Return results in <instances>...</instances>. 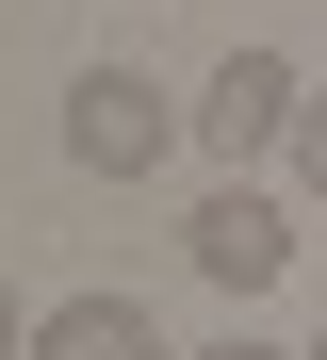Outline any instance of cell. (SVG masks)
Returning a JSON list of instances; mask_svg holds the SVG:
<instances>
[{"label":"cell","instance_id":"obj_1","mask_svg":"<svg viewBox=\"0 0 327 360\" xmlns=\"http://www.w3.org/2000/svg\"><path fill=\"white\" fill-rule=\"evenodd\" d=\"M180 131H196V115H180L148 66H82V82H65V164H82V180H148Z\"/></svg>","mask_w":327,"mask_h":360},{"label":"cell","instance_id":"obj_2","mask_svg":"<svg viewBox=\"0 0 327 360\" xmlns=\"http://www.w3.org/2000/svg\"><path fill=\"white\" fill-rule=\"evenodd\" d=\"M180 262L213 278V295H278V262H295V213L262 197V180H213V197L180 213Z\"/></svg>","mask_w":327,"mask_h":360},{"label":"cell","instance_id":"obj_3","mask_svg":"<svg viewBox=\"0 0 327 360\" xmlns=\"http://www.w3.org/2000/svg\"><path fill=\"white\" fill-rule=\"evenodd\" d=\"M295 115H311V82H295V66H278V49H262V33H245V49H229V66H213V82H196V148H213V164H262V148H295Z\"/></svg>","mask_w":327,"mask_h":360},{"label":"cell","instance_id":"obj_4","mask_svg":"<svg viewBox=\"0 0 327 360\" xmlns=\"http://www.w3.org/2000/svg\"><path fill=\"white\" fill-rule=\"evenodd\" d=\"M33 360H180V344L148 328V295H49V328H33Z\"/></svg>","mask_w":327,"mask_h":360},{"label":"cell","instance_id":"obj_5","mask_svg":"<svg viewBox=\"0 0 327 360\" xmlns=\"http://www.w3.org/2000/svg\"><path fill=\"white\" fill-rule=\"evenodd\" d=\"M278 164H295V197H327V82H311V115H295V148H278Z\"/></svg>","mask_w":327,"mask_h":360},{"label":"cell","instance_id":"obj_6","mask_svg":"<svg viewBox=\"0 0 327 360\" xmlns=\"http://www.w3.org/2000/svg\"><path fill=\"white\" fill-rule=\"evenodd\" d=\"M33 328H49V311H33L17 278H0V360H33Z\"/></svg>","mask_w":327,"mask_h":360},{"label":"cell","instance_id":"obj_7","mask_svg":"<svg viewBox=\"0 0 327 360\" xmlns=\"http://www.w3.org/2000/svg\"><path fill=\"white\" fill-rule=\"evenodd\" d=\"M196 360H311V344H262V328H229V344H196Z\"/></svg>","mask_w":327,"mask_h":360},{"label":"cell","instance_id":"obj_8","mask_svg":"<svg viewBox=\"0 0 327 360\" xmlns=\"http://www.w3.org/2000/svg\"><path fill=\"white\" fill-rule=\"evenodd\" d=\"M311 360H327V344H311Z\"/></svg>","mask_w":327,"mask_h":360}]
</instances>
